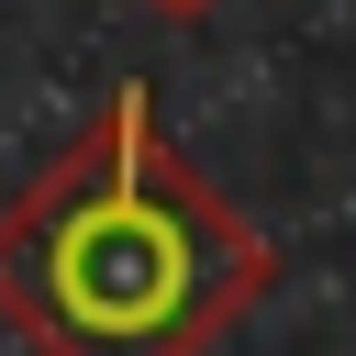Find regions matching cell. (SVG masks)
<instances>
[{"instance_id":"7a4b0ae2","label":"cell","mask_w":356,"mask_h":356,"mask_svg":"<svg viewBox=\"0 0 356 356\" xmlns=\"http://www.w3.org/2000/svg\"><path fill=\"white\" fill-rule=\"evenodd\" d=\"M145 11H167V22H200V11H211V0H145Z\"/></svg>"},{"instance_id":"6da1fadb","label":"cell","mask_w":356,"mask_h":356,"mask_svg":"<svg viewBox=\"0 0 356 356\" xmlns=\"http://www.w3.org/2000/svg\"><path fill=\"white\" fill-rule=\"evenodd\" d=\"M267 278V234L156 134V89H111L0 211V323L33 356H211Z\"/></svg>"}]
</instances>
